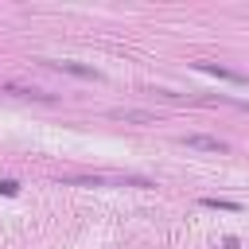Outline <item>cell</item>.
<instances>
[{"mask_svg": "<svg viewBox=\"0 0 249 249\" xmlns=\"http://www.w3.org/2000/svg\"><path fill=\"white\" fill-rule=\"evenodd\" d=\"M43 62H47V66H54V70H66V74H74V78H93V82L101 78L93 66H86V62H74V58H43Z\"/></svg>", "mask_w": 249, "mask_h": 249, "instance_id": "6da1fadb", "label": "cell"}, {"mask_svg": "<svg viewBox=\"0 0 249 249\" xmlns=\"http://www.w3.org/2000/svg\"><path fill=\"white\" fill-rule=\"evenodd\" d=\"M183 144H187V148H195V152H230V144H226V140H218V136H202V132H187V136H183Z\"/></svg>", "mask_w": 249, "mask_h": 249, "instance_id": "7a4b0ae2", "label": "cell"}, {"mask_svg": "<svg viewBox=\"0 0 249 249\" xmlns=\"http://www.w3.org/2000/svg\"><path fill=\"white\" fill-rule=\"evenodd\" d=\"M195 70H202V74H214V78H222V82H237V86H245V82H249L241 70H226V66H218V62H195Z\"/></svg>", "mask_w": 249, "mask_h": 249, "instance_id": "3957f363", "label": "cell"}, {"mask_svg": "<svg viewBox=\"0 0 249 249\" xmlns=\"http://www.w3.org/2000/svg\"><path fill=\"white\" fill-rule=\"evenodd\" d=\"M109 117H117V121H136V124H152V121H156V113H148V109H109Z\"/></svg>", "mask_w": 249, "mask_h": 249, "instance_id": "277c9868", "label": "cell"}, {"mask_svg": "<svg viewBox=\"0 0 249 249\" xmlns=\"http://www.w3.org/2000/svg\"><path fill=\"white\" fill-rule=\"evenodd\" d=\"M198 202H202V206H210V210H230V214H241V210H245L237 198H218V195H202Z\"/></svg>", "mask_w": 249, "mask_h": 249, "instance_id": "5b68a950", "label": "cell"}, {"mask_svg": "<svg viewBox=\"0 0 249 249\" xmlns=\"http://www.w3.org/2000/svg\"><path fill=\"white\" fill-rule=\"evenodd\" d=\"M4 93H16V97H31V101H51L54 93H43V89H27V86H12V82H4L0 86Z\"/></svg>", "mask_w": 249, "mask_h": 249, "instance_id": "8992f818", "label": "cell"}, {"mask_svg": "<svg viewBox=\"0 0 249 249\" xmlns=\"http://www.w3.org/2000/svg\"><path fill=\"white\" fill-rule=\"evenodd\" d=\"M16 191H19V183H16V179H0V195H8V198H12Z\"/></svg>", "mask_w": 249, "mask_h": 249, "instance_id": "52a82bcc", "label": "cell"}]
</instances>
